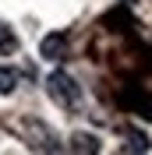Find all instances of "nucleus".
<instances>
[{
	"label": "nucleus",
	"instance_id": "0eeeda50",
	"mask_svg": "<svg viewBox=\"0 0 152 155\" xmlns=\"http://www.w3.org/2000/svg\"><path fill=\"white\" fill-rule=\"evenodd\" d=\"M18 88V71L14 67H0V95H11Z\"/></svg>",
	"mask_w": 152,
	"mask_h": 155
},
{
	"label": "nucleus",
	"instance_id": "7ed1b4c3",
	"mask_svg": "<svg viewBox=\"0 0 152 155\" xmlns=\"http://www.w3.org/2000/svg\"><path fill=\"white\" fill-rule=\"evenodd\" d=\"M39 57H43V60H50V64L64 60V57H67V39L60 35V32H50V35L39 42Z\"/></svg>",
	"mask_w": 152,
	"mask_h": 155
},
{
	"label": "nucleus",
	"instance_id": "20e7f679",
	"mask_svg": "<svg viewBox=\"0 0 152 155\" xmlns=\"http://www.w3.org/2000/svg\"><path fill=\"white\" fill-rule=\"evenodd\" d=\"M67 148H71V152H99L103 145H99V137H95V134L74 130V134H71V145H67Z\"/></svg>",
	"mask_w": 152,
	"mask_h": 155
},
{
	"label": "nucleus",
	"instance_id": "f03ea898",
	"mask_svg": "<svg viewBox=\"0 0 152 155\" xmlns=\"http://www.w3.org/2000/svg\"><path fill=\"white\" fill-rule=\"evenodd\" d=\"M21 130H25V137H29V145L39 148V152H57V137H53V130H50L43 120H25L21 124Z\"/></svg>",
	"mask_w": 152,
	"mask_h": 155
},
{
	"label": "nucleus",
	"instance_id": "423d86ee",
	"mask_svg": "<svg viewBox=\"0 0 152 155\" xmlns=\"http://www.w3.org/2000/svg\"><path fill=\"white\" fill-rule=\"evenodd\" d=\"M152 141L145 130H138V127H127V145H124V152H149Z\"/></svg>",
	"mask_w": 152,
	"mask_h": 155
},
{
	"label": "nucleus",
	"instance_id": "39448f33",
	"mask_svg": "<svg viewBox=\"0 0 152 155\" xmlns=\"http://www.w3.org/2000/svg\"><path fill=\"white\" fill-rule=\"evenodd\" d=\"M18 35H14V28H11L7 21H0V57H11V53H18Z\"/></svg>",
	"mask_w": 152,
	"mask_h": 155
},
{
	"label": "nucleus",
	"instance_id": "f257e3e1",
	"mask_svg": "<svg viewBox=\"0 0 152 155\" xmlns=\"http://www.w3.org/2000/svg\"><path fill=\"white\" fill-rule=\"evenodd\" d=\"M46 95L57 102L60 109H78L81 106V85L67 71H50L46 74Z\"/></svg>",
	"mask_w": 152,
	"mask_h": 155
}]
</instances>
